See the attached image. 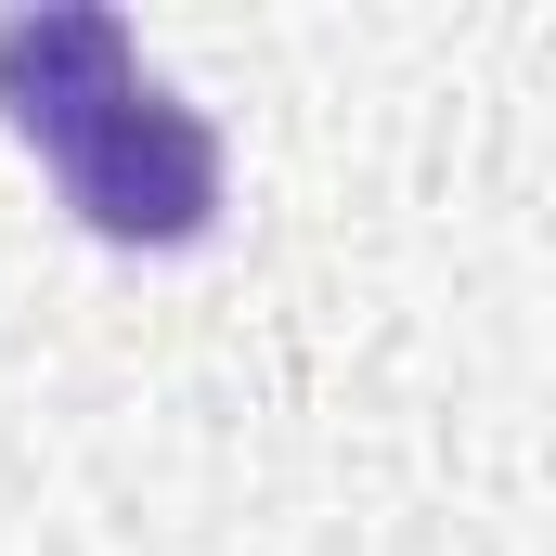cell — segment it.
I'll return each mask as SVG.
<instances>
[{"instance_id": "1", "label": "cell", "mask_w": 556, "mask_h": 556, "mask_svg": "<svg viewBox=\"0 0 556 556\" xmlns=\"http://www.w3.org/2000/svg\"><path fill=\"white\" fill-rule=\"evenodd\" d=\"M52 155V181H65V207L104 233V247H194L207 220H220V130L181 104V91H155L130 78L117 104H91L65 142H39Z\"/></svg>"}, {"instance_id": "2", "label": "cell", "mask_w": 556, "mask_h": 556, "mask_svg": "<svg viewBox=\"0 0 556 556\" xmlns=\"http://www.w3.org/2000/svg\"><path fill=\"white\" fill-rule=\"evenodd\" d=\"M142 78L130 26L104 0H39V13H0V117L26 142H65L91 104H117Z\"/></svg>"}]
</instances>
